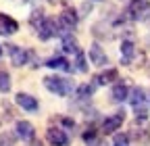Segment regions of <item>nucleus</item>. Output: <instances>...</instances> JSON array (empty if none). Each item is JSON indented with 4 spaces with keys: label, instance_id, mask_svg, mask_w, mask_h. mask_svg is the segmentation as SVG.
Listing matches in <instances>:
<instances>
[{
    "label": "nucleus",
    "instance_id": "nucleus-23",
    "mask_svg": "<svg viewBox=\"0 0 150 146\" xmlns=\"http://www.w3.org/2000/svg\"><path fill=\"white\" fill-rule=\"evenodd\" d=\"M81 138H83V142L90 146V144H94V142H96V138H98V132H96V127H94V125H90L88 127V130L81 134Z\"/></svg>",
    "mask_w": 150,
    "mask_h": 146
},
{
    "label": "nucleus",
    "instance_id": "nucleus-29",
    "mask_svg": "<svg viewBox=\"0 0 150 146\" xmlns=\"http://www.w3.org/2000/svg\"><path fill=\"white\" fill-rule=\"evenodd\" d=\"M144 21H148V23H150V17H146V19H144Z\"/></svg>",
    "mask_w": 150,
    "mask_h": 146
},
{
    "label": "nucleus",
    "instance_id": "nucleus-21",
    "mask_svg": "<svg viewBox=\"0 0 150 146\" xmlns=\"http://www.w3.org/2000/svg\"><path fill=\"white\" fill-rule=\"evenodd\" d=\"M75 67H73V71H77V73H88V61H86V54L79 50L77 54H75Z\"/></svg>",
    "mask_w": 150,
    "mask_h": 146
},
{
    "label": "nucleus",
    "instance_id": "nucleus-2",
    "mask_svg": "<svg viewBox=\"0 0 150 146\" xmlns=\"http://www.w3.org/2000/svg\"><path fill=\"white\" fill-rule=\"evenodd\" d=\"M44 88L48 90V92L56 94V96H67V94H71L75 90L73 82H69L67 77H61V75H48V77H44Z\"/></svg>",
    "mask_w": 150,
    "mask_h": 146
},
{
    "label": "nucleus",
    "instance_id": "nucleus-9",
    "mask_svg": "<svg viewBox=\"0 0 150 146\" xmlns=\"http://www.w3.org/2000/svg\"><path fill=\"white\" fill-rule=\"evenodd\" d=\"M15 102H17V106H21L23 111H27V113H35L38 108H40L38 98H33L31 94H25V92H19L15 96Z\"/></svg>",
    "mask_w": 150,
    "mask_h": 146
},
{
    "label": "nucleus",
    "instance_id": "nucleus-4",
    "mask_svg": "<svg viewBox=\"0 0 150 146\" xmlns=\"http://www.w3.org/2000/svg\"><path fill=\"white\" fill-rule=\"evenodd\" d=\"M125 121V111H117V113H112V115H106L102 119V134H115L119 132V127L123 125Z\"/></svg>",
    "mask_w": 150,
    "mask_h": 146
},
{
    "label": "nucleus",
    "instance_id": "nucleus-19",
    "mask_svg": "<svg viewBox=\"0 0 150 146\" xmlns=\"http://www.w3.org/2000/svg\"><path fill=\"white\" fill-rule=\"evenodd\" d=\"M63 50L69 52V54H77V52H79V42L69 33V35H65V38H63Z\"/></svg>",
    "mask_w": 150,
    "mask_h": 146
},
{
    "label": "nucleus",
    "instance_id": "nucleus-1",
    "mask_svg": "<svg viewBox=\"0 0 150 146\" xmlns=\"http://www.w3.org/2000/svg\"><path fill=\"white\" fill-rule=\"evenodd\" d=\"M79 23V15L75 9H65L61 15H59V19H56V35H69L75 27H77Z\"/></svg>",
    "mask_w": 150,
    "mask_h": 146
},
{
    "label": "nucleus",
    "instance_id": "nucleus-14",
    "mask_svg": "<svg viewBox=\"0 0 150 146\" xmlns=\"http://www.w3.org/2000/svg\"><path fill=\"white\" fill-rule=\"evenodd\" d=\"M127 94H129V88H127V84L125 82H117L115 86H112V90H110V100L112 102H125L127 100Z\"/></svg>",
    "mask_w": 150,
    "mask_h": 146
},
{
    "label": "nucleus",
    "instance_id": "nucleus-27",
    "mask_svg": "<svg viewBox=\"0 0 150 146\" xmlns=\"http://www.w3.org/2000/svg\"><path fill=\"white\" fill-rule=\"evenodd\" d=\"M81 11H83V13H88V11H92V4H90V2H86V4L81 6Z\"/></svg>",
    "mask_w": 150,
    "mask_h": 146
},
{
    "label": "nucleus",
    "instance_id": "nucleus-7",
    "mask_svg": "<svg viewBox=\"0 0 150 146\" xmlns=\"http://www.w3.org/2000/svg\"><path fill=\"white\" fill-rule=\"evenodd\" d=\"M6 50H8V54H11V61H13L15 67L27 65V61H29V50H25V48H21V46H15V44H8Z\"/></svg>",
    "mask_w": 150,
    "mask_h": 146
},
{
    "label": "nucleus",
    "instance_id": "nucleus-22",
    "mask_svg": "<svg viewBox=\"0 0 150 146\" xmlns=\"http://www.w3.org/2000/svg\"><path fill=\"white\" fill-rule=\"evenodd\" d=\"M0 92L2 94L11 92V75L6 71H2V69H0Z\"/></svg>",
    "mask_w": 150,
    "mask_h": 146
},
{
    "label": "nucleus",
    "instance_id": "nucleus-26",
    "mask_svg": "<svg viewBox=\"0 0 150 146\" xmlns=\"http://www.w3.org/2000/svg\"><path fill=\"white\" fill-rule=\"evenodd\" d=\"M61 123H63V127H67V130H73V127H75V121H73V119H69V117H63V119H61Z\"/></svg>",
    "mask_w": 150,
    "mask_h": 146
},
{
    "label": "nucleus",
    "instance_id": "nucleus-30",
    "mask_svg": "<svg viewBox=\"0 0 150 146\" xmlns=\"http://www.w3.org/2000/svg\"><path fill=\"white\" fill-rule=\"evenodd\" d=\"M0 57H2V46H0Z\"/></svg>",
    "mask_w": 150,
    "mask_h": 146
},
{
    "label": "nucleus",
    "instance_id": "nucleus-6",
    "mask_svg": "<svg viewBox=\"0 0 150 146\" xmlns=\"http://www.w3.org/2000/svg\"><path fill=\"white\" fill-rule=\"evenodd\" d=\"M88 59L94 67H106L108 65V57H106V52L102 50V46L96 42V44H92L90 50H88Z\"/></svg>",
    "mask_w": 150,
    "mask_h": 146
},
{
    "label": "nucleus",
    "instance_id": "nucleus-17",
    "mask_svg": "<svg viewBox=\"0 0 150 146\" xmlns=\"http://www.w3.org/2000/svg\"><path fill=\"white\" fill-rule=\"evenodd\" d=\"M131 106H140V104H146V92H144V88L136 86V88H131L129 90V94H127Z\"/></svg>",
    "mask_w": 150,
    "mask_h": 146
},
{
    "label": "nucleus",
    "instance_id": "nucleus-5",
    "mask_svg": "<svg viewBox=\"0 0 150 146\" xmlns=\"http://www.w3.org/2000/svg\"><path fill=\"white\" fill-rule=\"evenodd\" d=\"M46 140H48L50 146H69V142H71L63 127H48Z\"/></svg>",
    "mask_w": 150,
    "mask_h": 146
},
{
    "label": "nucleus",
    "instance_id": "nucleus-25",
    "mask_svg": "<svg viewBox=\"0 0 150 146\" xmlns=\"http://www.w3.org/2000/svg\"><path fill=\"white\" fill-rule=\"evenodd\" d=\"M0 146H15V136L13 134H0Z\"/></svg>",
    "mask_w": 150,
    "mask_h": 146
},
{
    "label": "nucleus",
    "instance_id": "nucleus-16",
    "mask_svg": "<svg viewBox=\"0 0 150 146\" xmlns=\"http://www.w3.org/2000/svg\"><path fill=\"white\" fill-rule=\"evenodd\" d=\"M92 35L96 40H112L115 38V33H112V29L104 23V21H100V23H96L92 27Z\"/></svg>",
    "mask_w": 150,
    "mask_h": 146
},
{
    "label": "nucleus",
    "instance_id": "nucleus-20",
    "mask_svg": "<svg viewBox=\"0 0 150 146\" xmlns=\"http://www.w3.org/2000/svg\"><path fill=\"white\" fill-rule=\"evenodd\" d=\"M44 19H46V15H44V11L42 9H33L31 11V15H29V23H31V27L33 29H38L42 23H44Z\"/></svg>",
    "mask_w": 150,
    "mask_h": 146
},
{
    "label": "nucleus",
    "instance_id": "nucleus-12",
    "mask_svg": "<svg viewBox=\"0 0 150 146\" xmlns=\"http://www.w3.org/2000/svg\"><path fill=\"white\" fill-rule=\"evenodd\" d=\"M19 31V23L13 19L11 15L0 13V35H13Z\"/></svg>",
    "mask_w": 150,
    "mask_h": 146
},
{
    "label": "nucleus",
    "instance_id": "nucleus-13",
    "mask_svg": "<svg viewBox=\"0 0 150 146\" xmlns=\"http://www.w3.org/2000/svg\"><path fill=\"white\" fill-rule=\"evenodd\" d=\"M112 82H119V71L115 67H108L106 71L98 73V75L94 77V84H96V86H108Z\"/></svg>",
    "mask_w": 150,
    "mask_h": 146
},
{
    "label": "nucleus",
    "instance_id": "nucleus-3",
    "mask_svg": "<svg viewBox=\"0 0 150 146\" xmlns=\"http://www.w3.org/2000/svg\"><path fill=\"white\" fill-rule=\"evenodd\" d=\"M148 11H150V0H129V4H127V9H125V17H123V19H129V21L146 19Z\"/></svg>",
    "mask_w": 150,
    "mask_h": 146
},
{
    "label": "nucleus",
    "instance_id": "nucleus-24",
    "mask_svg": "<svg viewBox=\"0 0 150 146\" xmlns=\"http://www.w3.org/2000/svg\"><path fill=\"white\" fill-rule=\"evenodd\" d=\"M112 146H129V136L127 134H115Z\"/></svg>",
    "mask_w": 150,
    "mask_h": 146
},
{
    "label": "nucleus",
    "instance_id": "nucleus-15",
    "mask_svg": "<svg viewBox=\"0 0 150 146\" xmlns=\"http://www.w3.org/2000/svg\"><path fill=\"white\" fill-rule=\"evenodd\" d=\"M46 67L54 69V71H65V73H73V65L65 59V57H52L46 61Z\"/></svg>",
    "mask_w": 150,
    "mask_h": 146
},
{
    "label": "nucleus",
    "instance_id": "nucleus-10",
    "mask_svg": "<svg viewBox=\"0 0 150 146\" xmlns=\"http://www.w3.org/2000/svg\"><path fill=\"white\" fill-rule=\"evenodd\" d=\"M35 31H38V38H40L42 42H46V40L54 38V35H56V19H50V17H46L44 23L38 27Z\"/></svg>",
    "mask_w": 150,
    "mask_h": 146
},
{
    "label": "nucleus",
    "instance_id": "nucleus-8",
    "mask_svg": "<svg viewBox=\"0 0 150 146\" xmlns=\"http://www.w3.org/2000/svg\"><path fill=\"white\" fill-rule=\"evenodd\" d=\"M15 132H17L15 136L21 138L23 142H33V140H35V127H33L29 121H23V119L17 121V123H15Z\"/></svg>",
    "mask_w": 150,
    "mask_h": 146
},
{
    "label": "nucleus",
    "instance_id": "nucleus-28",
    "mask_svg": "<svg viewBox=\"0 0 150 146\" xmlns=\"http://www.w3.org/2000/svg\"><path fill=\"white\" fill-rule=\"evenodd\" d=\"M146 73H148V77H150V63L146 65Z\"/></svg>",
    "mask_w": 150,
    "mask_h": 146
},
{
    "label": "nucleus",
    "instance_id": "nucleus-11",
    "mask_svg": "<svg viewBox=\"0 0 150 146\" xmlns=\"http://www.w3.org/2000/svg\"><path fill=\"white\" fill-rule=\"evenodd\" d=\"M136 57V44L131 38H125L121 42V65H131Z\"/></svg>",
    "mask_w": 150,
    "mask_h": 146
},
{
    "label": "nucleus",
    "instance_id": "nucleus-18",
    "mask_svg": "<svg viewBox=\"0 0 150 146\" xmlns=\"http://www.w3.org/2000/svg\"><path fill=\"white\" fill-rule=\"evenodd\" d=\"M94 92H96V84H81V86H77V88H75L77 100H90Z\"/></svg>",
    "mask_w": 150,
    "mask_h": 146
}]
</instances>
